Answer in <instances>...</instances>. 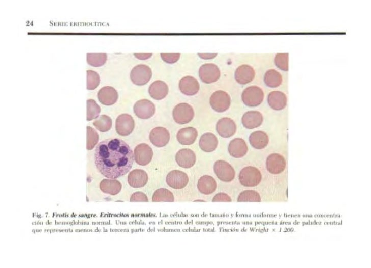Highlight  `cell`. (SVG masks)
<instances>
[{
    "instance_id": "5",
    "label": "cell",
    "mask_w": 371,
    "mask_h": 268,
    "mask_svg": "<svg viewBox=\"0 0 371 268\" xmlns=\"http://www.w3.org/2000/svg\"><path fill=\"white\" fill-rule=\"evenodd\" d=\"M152 71L151 69L146 65H138L134 67L130 73L132 82L138 86H143L147 84L151 79Z\"/></svg>"
},
{
    "instance_id": "22",
    "label": "cell",
    "mask_w": 371,
    "mask_h": 268,
    "mask_svg": "<svg viewBox=\"0 0 371 268\" xmlns=\"http://www.w3.org/2000/svg\"><path fill=\"white\" fill-rule=\"evenodd\" d=\"M228 151L232 157L241 158L245 156L249 151L245 141L240 138L232 140L229 144Z\"/></svg>"
},
{
    "instance_id": "36",
    "label": "cell",
    "mask_w": 371,
    "mask_h": 268,
    "mask_svg": "<svg viewBox=\"0 0 371 268\" xmlns=\"http://www.w3.org/2000/svg\"><path fill=\"white\" fill-rule=\"evenodd\" d=\"M99 140L97 131L89 126L87 127V149L91 150L95 148Z\"/></svg>"
},
{
    "instance_id": "6",
    "label": "cell",
    "mask_w": 371,
    "mask_h": 268,
    "mask_svg": "<svg viewBox=\"0 0 371 268\" xmlns=\"http://www.w3.org/2000/svg\"><path fill=\"white\" fill-rule=\"evenodd\" d=\"M195 116V112L193 107L186 103L177 105L173 111V117L178 124H184L192 121Z\"/></svg>"
},
{
    "instance_id": "41",
    "label": "cell",
    "mask_w": 371,
    "mask_h": 268,
    "mask_svg": "<svg viewBox=\"0 0 371 268\" xmlns=\"http://www.w3.org/2000/svg\"><path fill=\"white\" fill-rule=\"evenodd\" d=\"M212 202H231V197L224 193H219L214 196L212 199Z\"/></svg>"
},
{
    "instance_id": "28",
    "label": "cell",
    "mask_w": 371,
    "mask_h": 268,
    "mask_svg": "<svg viewBox=\"0 0 371 268\" xmlns=\"http://www.w3.org/2000/svg\"><path fill=\"white\" fill-rule=\"evenodd\" d=\"M251 146L258 150L265 148L268 144L269 138L267 134L262 131L253 132L249 138Z\"/></svg>"
},
{
    "instance_id": "24",
    "label": "cell",
    "mask_w": 371,
    "mask_h": 268,
    "mask_svg": "<svg viewBox=\"0 0 371 268\" xmlns=\"http://www.w3.org/2000/svg\"><path fill=\"white\" fill-rule=\"evenodd\" d=\"M255 74V71L252 66L248 65H242L237 69L235 77L238 83L245 85L254 80Z\"/></svg>"
},
{
    "instance_id": "32",
    "label": "cell",
    "mask_w": 371,
    "mask_h": 268,
    "mask_svg": "<svg viewBox=\"0 0 371 268\" xmlns=\"http://www.w3.org/2000/svg\"><path fill=\"white\" fill-rule=\"evenodd\" d=\"M175 200L173 193L166 189H160L156 190L152 197L153 202H174Z\"/></svg>"
},
{
    "instance_id": "33",
    "label": "cell",
    "mask_w": 371,
    "mask_h": 268,
    "mask_svg": "<svg viewBox=\"0 0 371 268\" xmlns=\"http://www.w3.org/2000/svg\"><path fill=\"white\" fill-rule=\"evenodd\" d=\"M101 112L100 106L92 99L87 101V120L91 121L98 118Z\"/></svg>"
},
{
    "instance_id": "18",
    "label": "cell",
    "mask_w": 371,
    "mask_h": 268,
    "mask_svg": "<svg viewBox=\"0 0 371 268\" xmlns=\"http://www.w3.org/2000/svg\"><path fill=\"white\" fill-rule=\"evenodd\" d=\"M175 160L179 166L188 169L195 165L196 162V155L195 152L190 149H182L177 152Z\"/></svg>"
},
{
    "instance_id": "43",
    "label": "cell",
    "mask_w": 371,
    "mask_h": 268,
    "mask_svg": "<svg viewBox=\"0 0 371 268\" xmlns=\"http://www.w3.org/2000/svg\"><path fill=\"white\" fill-rule=\"evenodd\" d=\"M200 58L204 60H211L214 59L218 55L217 53H198Z\"/></svg>"
},
{
    "instance_id": "2",
    "label": "cell",
    "mask_w": 371,
    "mask_h": 268,
    "mask_svg": "<svg viewBox=\"0 0 371 268\" xmlns=\"http://www.w3.org/2000/svg\"><path fill=\"white\" fill-rule=\"evenodd\" d=\"M262 175L261 171L254 166H247L243 168L239 175L240 184L247 188H254L261 182Z\"/></svg>"
},
{
    "instance_id": "19",
    "label": "cell",
    "mask_w": 371,
    "mask_h": 268,
    "mask_svg": "<svg viewBox=\"0 0 371 268\" xmlns=\"http://www.w3.org/2000/svg\"><path fill=\"white\" fill-rule=\"evenodd\" d=\"M198 136L197 130L193 127H189L180 129L177 132L176 138L181 145L189 146L196 142Z\"/></svg>"
},
{
    "instance_id": "29",
    "label": "cell",
    "mask_w": 371,
    "mask_h": 268,
    "mask_svg": "<svg viewBox=\"0 0 371 268\" xmlns=\"http://www.w3.org/2000/svg\"><path fill=\"white\" fill-rule=\"evenodd\" d=\"M265 84L271 88L279 87L283 83L282 75L275 69H269L264 75Z\"/></svg>"
},
{
    "instance_id": "27",
    "label": "cell",
    "mask_w": 371,
    "mask_h": 268,
    "mask_svg": "<svg viewBox=\"0 0 371 268\" xmlns=\"http://www.w3.org/2000/svg\"><path fill=\"white\" fill-rule=\"evenodd\" d=\"M218 145L217 138L213 133L208 132L204 134L201 137L199 146L201 150L206 153H211L214 151Z\"/></svg>"
},
{
    "instance_id": "42",
    "label": "cell",
    "mask_w": 371,
    "mask_h": 268,
    "mask_svg": "<svg viewBox=\"0 0 371 268\" xmlns=\"http://www.w3.org/2000/svg\"><path fill=\"white\" fill-rule=\"evenodd\" d=\"M136 58L140 60H146L150 59L152 56V53H135Z\"/></svg>"
},
{
    "instance_id": "1",
    "label": "cell",
    "mask_w": 371,
    "mask_h": 268,
    "mask_svg": "<svg viewBox=\"0 0 371 268\" xmlns=\"http://www.w3.org/2000/svg\"><path fill=\"white\" fill-rule=\"evenodd\" d=\"M95 163L98 171L110 179L119 178L131 169L134 160L129 146L119 139H109L100 143L95 151Z\"/></svg>"
},
{
    "instance_id": "26",
    "label": "cell",
    "mask_w": 371,
    "mask_h": 268,
    "mask_svg": "<svg viewBox=\"0 0 371 268\" xmlns=\"http://www.w3.org/2000/svg\"><path fill=\"white\" fill-rule=\"evenodd\" d=\"M263 121L262 114L258 111H249L242 117L243 125L246 128L252 129L261 125Z\"/></svg>"
},
{
    "instance_id": "8",
    "label": "cell",
    "mask_w": 371,
    "mask_h": 268,
    "mask_svg": "<svg viewBox=\"0 0 371 268\" xmlns=\"http://www.w3.org/2000/svg\"><path fill=\"white\" fill-rule=\"evenodd\" d=\"M166 180L170 187L175 190H180L187 186L189 182V177L187 173L175 170L167 174Z\"/></svg>"
},
{
    "instance_id": "37",
    "label": "cell",
    "mask_w": 371,
    "mask_h": 268,
    "mask_svg": "<svg viewBox=\"0 0 371 268\" xmlns=\"http://www.w3.org/2000/svg\"><path fill=\"white\" fill-rule=\"evenodd\" d=\"M237 201L238 202H260L261 201V197L260 194L256 191L245 190L239 195Z\"/></svg>"
},
{
    "instance_id": "12",
    "label": "cell",
    "mask_w": 371,
    "mask_h": 268,
    "mask_svg": "<svg viewBox=\"0 0 371 268\" xmlns=\"http://www.w3.org/2000/svg\"><path fill=\"white\" fill-rule=\"evenodd\" d=\"M134 112L139 118L148 119L153 117L156 111L154 104L147 99L138 101L134 106Z\"/></svg>"
},
{
    "instance_id": "35",
    "label": "cell",
    "mask_w": 371,
    "mask_h": 268,
    "mask_svg": "<svg viewBox=\"0 0 371 268\" xmlns=\"http://www.w3.org/2000/svg\"><path fill=\"white\" fill-rule=\"evenodd\" d=\"M93 124L101 132H105L111 129L112 126L111 118L106 115H101Z\"/></svg>"
},
{
    "instance_id": "23",
    "label": "cell",
    "mask_w": 371,
    "mask_h": 268,
    "mask_svg": "<svg viewBox=\"0 0 371 268\" xmlns=\"http://www.w3.org/2000/svg\"><path fill=\"white\" fill-rule=\"evenodd\" d=\"M98 99L103 105L111 106L117 101L118 94L116 89L111 86L102 88L98 93Z\"/></svg>"
},
{
    "instance_id": "17",
    "label": "cell",
    "mask_w": 371,
    "mask_h": 268,
    "mask_svg": "<svg viewBox=\"0 0 371 268\" xmlns=\"http://www.w3.org/2000/svg\"><path fill=\"white\" fill-rule=\"evenodd\" d=\"M148 179V175L146 171L142 169H135L129 174L128 182L133 188H141L147 184Z\"/></svg>"
},
{
    "instance_id": "34",
    "label": "cell",
    "mask_w": 371,
    "mask_h": 268,
    "mask_svg": "<svg viewBox=\"0 0 371 268\" xmlns=\"http://www.w3.org/2000/svg\"><path fill=\"white\" fill-rule=\"evenodd\" d=\"M100 81V76L97 72L91 70L87 71V89L88 90H95L99 86Z\"/></svg>"
},
{
    "instance_id": "16",
    "label": "cell",
    "mask_w": 371,
    "mask_h": 268,
    "mask_svg": "<svg viewBox=\"0 0 371 268\" xmlns=\"http://www.w3.org/2000/svg\"><path fill=\"white\" fill-rule=\"evenodd\" d=\"M153 152L147 144H141L136 147L134 156L136 163L141 166H146L152 160Z\"/></svg>"
},
{
    "instance_id": "10",
    "label": "cell",
    "mask_w": 371,
    "mask_h": 268,
    "mask_svg": "<svg viewBox=\"0 0 371 268\" xmlns=\"http://www.w3.org/2000/svg\"><path fill=\"white\" fill-rule=\"evenodd\" d=\"M221 75L218 67L211 63L205 64L201 66L199 69V76L205 83L211 84L217 82Z\"/></svg>"
},
{
    "instance_id": "21",
    "label": "cell",
    "mask_w": 371,
    "mask_h": 268,
    "mask_svg": "<svg viewBox=\"0 0 371 268\" xmlns=\"http://www.w3.org/2000/svg\"><path fill=\"white\" fill-rule=\"evenodd\" d=\"M267 102L272 109L281 111L285 109L287 105V97L282 92L273 91L269 94Z\"/></svg>"
},
{
    "instance_id": "9",
    "label": "cell",
    "mask_w": 371,
    "mask_h": 268,
    "mask_svg": "<svg viewBox=\"0 0 371 268\" xmlns=\"http://www.w3.org/2000/svg\"><path fill=\"white\" fill-rule=\"evenodd\" d=\"M266 167L270 173L279 174L285 170L287 162L285 157L280 154H271L267 157Z\"/></svg>"
},
{
    "instance_id": "31",
    "label": "cell",
    "mask_w": 371,
    "mask_h": 268,
    "mask_svg": "<svg viewBox=\"0 0 371 268\" xmlns=\"http://www.w3.org/2000/svg\"><path fill=\"white\" fill-rule=\"evenodd\" d=\"M108 59L106 53H87V63L94 67H99L104 65Z\"/></svg>"
},
{
    "instance_id": "30",
    "label": "cell",
    "mask_w": 371,
    "mask_h": 268,
    "mask_svg": "<svg viewBox=\"0 0 371 268\" xmlns=\"http://www.w3.org/2000/svg\"><path fill=\"white\" fill-rule=\"evenodd\" d=\"M101 190L107 194L115 195L120 193L122 189V185L120 182L112 179V180H104L101 183Z\"/></svg>"
},
{
    "instance_id": "20",
    "label": "cell",
    "mask_w": 371,
    "mask_h": 268,
    "mask_svg": "<svg viewBox=\"0 0 371 268\" xmlns=\"http://www.w3.org/2000/svg\"><path fill=\"white\" fill-rule=\"evenodd\" d=\"M197 187L199 191L201 194L205 195H210L216 191L217 188V184L212 176L205 175L200 178Z\"/></svg>"
},
{
    "instance_id": "3",
    "label": "cell",
    "mask_w": 371,
    "mask_h": 268,
    "mask_svg": "<svg viewBox=\"0 0 371 268\" xmlns=\"http://www.w3.org/2000/svg\"><path fill=\"white\" fill-rule=\"evenodd\" d=\"M213 170L218 178L223 182H231L234 180L236 176V171L233 167L223 160L215 162Z\"/></svg>"
},
{
    "instance_id": "25",
    "label": "cell",
    "mask_w": 371,
    "mask_h": 268,
    "mask_svg": "<svg viewBox=\"0 0 371 268\" xmlns=\"http://www.w3.org/2000/svg\"><path fill=\"white\" fill-rule=\"evenodd\" d=\"M169 88L167 84L162 81L158 80L150 86L149 93L150 96L155 100H161L168 95Z\"/></svg>"
},
{
    "instance_id": "15",
    "label": "cell",
    "mask_w": 371,
    "mask_h": 268,
    "mask_svg": "<svg viewBox=\"0 0 371 268\" xmlns=\"http://www.w3.org/2000/svg\"><path fill=\"white\" fill-rule=\"evenodd\" d=\"M200 84L194 77L185 76L179 82V88L184 95L192 96L196 95L200 90Z\"/></svg>"
},
{
    "instance_id": "40",
    "label": "cell",
    "mask_w": 371,
    "mask_h": 268,
    "mask_svg": "<svg viewBox=\"0 0 371 268\" xmlns=\"http://www.w3.org/2000/svg\"><path fill=\"white\" fill-rule=\"evenodd\" d=\"M130 201L131 202H148L149 199L145 194L138 192L132 195Z\"/></svg>"
},
{
    "instance_id": "13",
    "label": "cell",
    "mask_w": 371,
    "mask_h": 268,
    "mask_svg": "<svg viewBox=\"0 0 371 268\" xmlns=\"http://www.w3.org/2000/svg\"><path fill=\"white\" fill-rule=\"evenodd\" d=\"M216 130L223 138L233 137L236 132L237 125L233 120L227 117L220 119L216 124Z\"/></svg>"
},
{
    "instance_id": "7",
    "label": "cell",
    "mask_w": 371,
    "mask_h": 268,
    "mask_svg": "<svg viewBox=\"0 0 371 268\" xmlns=\"http://www.w3.org/2000/svg\"><path fill=\"white\" fill-rule=\"evenodd\" d=\"M210 104L215 111L223 113L229 109L231 104V98L225 92L218 91L211 95Z\"/></svg>"
},
{
    "instance_id": "38",
    "label": "cell",
    "mask_w": 371,
    "mask_h": 268,
    "mask_svg": "<svg viewBox=\"0 0 371 268\" xmlns=\"http://www.w3.org/2000/svg\"><path fill=\"white\" fill-rule=\"evenodd\" d=\"M274 63L280 69L288 71L289 70V54L277 53L274 58Z\"/></svg>"
},
{
    "instance_id": "14",
    "label": "cell",
    "mask_w": 371,
    "mask_h": 268,
    "mask_svg": "<svg viewBox=\"0 0 371 268\" xmlns=\"http://www.w3.org/2000/svg\"><path fill=\"white\" fill-rule=\"evenodd\" d=\"M135 122L133 117L127 114L119 115L116 121V130L118 135L127 136L133 132Z\"/></svg>"
},
{
    "instance_id": "39",
    "label": "cell",
    "mask_w": 371,
    "mask_h": 268,
    "mask_svg": "<svg viewBox=\"0 0 371 268\" xmlns=\"http://www.w3.org/2000/svg\"><path fill=\"white\" fill-rule=\"evenodd\" d=\"M162 60L168 64H174L179 59L180 55L179 53H161Z\"/></svg>"
},
{
    "instance_id": "11",
    "label": "cell",
    "mask_w": 371,
    "mask_h": 268,
    "mask_svg": "<svg viewBox=\"0 0 371 268\" xmlns=\"http://www.w3.org/2000/svg\"><path fill=\"white\" fill-rule=\"evenodd\" d=\"M149 138L151 142L158 148L164 147L169 142L170 135L169 131L165 128L157 127L150 132Z\"/></svg>"
},
{
    "instance_id": "4",
    "label": "cell",
    "mask_w": 371,
    "mask_h": 268,
    "mask_svg": "<svg viewBox=\"0 0 371 268\" xmlns=\"http://www.w3.org/2000/svg\"><path fill=\"white\" fill-rule=\"evenodd\" d=\"M264 94L262 89L257 86H250L244 89L242 94L244 104L249 107H257L263 102Z\"/></svg>"
}]
</instances>
